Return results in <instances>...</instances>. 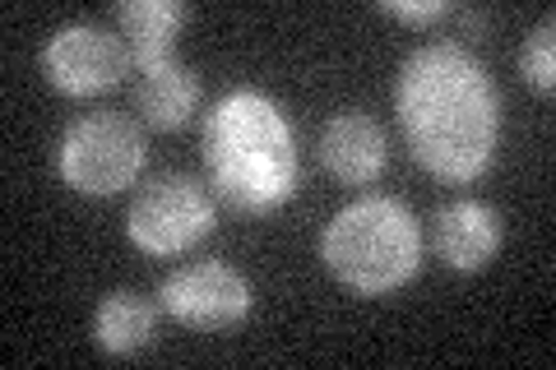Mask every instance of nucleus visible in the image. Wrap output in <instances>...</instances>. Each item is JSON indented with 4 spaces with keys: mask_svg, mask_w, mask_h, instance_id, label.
Returning <instances> with one entry per match:
<instances>
[{
    "mask_svg": "<svg viewBox=\"0 0 556 370\" xmlns=\"http://www.w3.org/2000/svg\"><path fill=\"white\" fill-rule=\"evenodd\" d=\"M380 14L404 20V24H437L450 14V5L445 0H417V5H408V0H380Z\"/></svg>",
    "mask_w": 556,
    "mask_h": 370,
    "instance_id": "14",
    "label": "nucleus"
},
{
    "mask_svg": "<svg viewBox=\"0 0 556 370\" xmlns=\"http://www.w3.org/2000/svg\"><path fill=\"white\" fill-rule=\"evenodd\" d=\"M214 232V200L195 176L163 171L135 190V200L126 208V237L135 251L144 255H181L190 245H200Z\"/></svg>",
    "mask_w": 556,
    "mask_h": 370,
    "instance_id": "5",
    "label": "nucleus"
},
{
    "mask_svg": "<svg viewBox=\"0 0 556 370\" xmlns=\"http://www.w3.org/2000/svg\"><path fill=\"white\" fill-rule=\"evenodd\" d=\"M144 130L121 112H89L70 120L56 144V176L75 195H121L144 171Z\"/></svg>",
    "mask_w": 556,
    "mask_h": 370,
    "instance_id": "4",
    "label": "nucleus"
},
{
    "mask_svg": "<svg viewBox=\"0 0 556 370\" xmlns=\"http://www.w3.org/2000/svg\"><path fill=\"white\" fill-rule=\"evenodd\" d=\"M394 116L413 163L445 186L492 167L501 139V98L492 75L459 42H427L394 79Z\"/></svg>",
    "mask_w": 556,
    "mask_h": 370,
    "instance_id": "1",
    "label": "nucleus"
},
{
    "mask_svg": "<svg viewBox=\"0 0 556 370\" xmlns=\"http://www.w3.org/2000/svg\"><path fill=\"white\" fill-rule=\"evenodd\" d=\"M386 130L367 112H339L320 135V163L343 186H371L386 171Z\"/></svg>",
    "mask_w": 556,
    "mask_h": 370,
    "instance_id": "9",
    "label": "nucleus"
},
{
    "mask_svg": "<svg viewBox=\"0 0 556 370\" xmlns=\"http://www.w3.org/2000/svg\"><path fill=\"white\" fill-rule=\"evenodd\" d=\"M320 259L348 292L386 296L404 288L422 264V227L413 208L390 195L343 204L320 232Z\"/></svg>",
    "mask_w": 556,
    "mask_h": 370,
    "instance_id": "3",
    "label": "nucleus"
},
{
    "mask_svg": "<svg viewBox=\"0 0 556 370\" xmlns=\"http://www.w3.org/2000/svg\"><path fill=\"white\" fill-rule=\"evenodd\" d=\"M519 69H525V84L538 88V93H552V88H556V20H552V14L525 38Z\"/></svg>",
    "mask_w": 556,
    "mask_h": 370,
    "instance_id": "13",
    "label": "nucleus"
},
{
    "mask_svg": "<svg viewBox=\"0 0 556 370\" xmlns=\"http://www.w3.org/2000/svg\"><path fill=\"white\" fill-rule=\"evenodd\" d=\"M501 237L506 232H501L496 208L482 200H455V204L437 208V218H431V251L455 273L486 269L501 251Z\"/></svg>",
    "mask_w": 556,
    "mask_h": 370,
    "instance_id": "8",
    "label": "nucleus"
},
{
    "mask_svg": "<svg viewBox=\"0 0 556 370\" xmlns=\"http://www.w3.org/2000/svg\"><path fill=\"white\" fill-rule=\"evenodd\" d=\"M135 107L153 130H181L200 107V79L195 69L177 56L139 65L135 69Z\"/></svg>",
    "mask_w": 556,
    "mask_h": 370,
    "instance_id": "10",
    "label": "nucleus"
},
{
    "mask_svg": "<svg viewBox=\"0 0 556 370\" xmlns=\"http://www.w3.org/2000/svg\"><path fill=\"white\" fill-rule=\"evenodd\" d=\"M153 306L139 292H108L93 310V339L112 357H130V352L149 347L153 339Z\"/></svg>",
    "mask_w": 556,
    "mask_h": 370,
    "instance_id": "12",
    "label": "nucleus"
},
{
    "mask_svg": "<svg viewBox=\"0 0 556 370\" xmlns=\"http://www.w3.org/2000/svg\"><path fill=\"white\" fill-rule=\"evenodd\" d=\"M159 306L186 329L218 333L251 315V283L232 264H218V259L186 264V269H177L159 288Z\"/></svg>",
    "mask_w": 556,
    "mask_h": 370,
    "instance_id": "7",
    "label": "nucleus"
},
{
    "mask_svg": "<svg viewBox=\"0 0 556 370\" xmlns=\"http://www.w3.org/2000/svg\"><path fill=\"white\" fill-rule=\"evenodd\" d=\"M112 20H116V38L126 42L130 69H139L172 56L177 33L186 24V5L181 0H121Z\"/></svg>",
    "mask_w": 556,
    "mask_h": 370,
    "instance_id": "11",
    "label": "nucleus"
},
{
    "mask_svg": "<svg viewBox=\"0 0 556 370\" xmlns=\"http://www.w3.org/2000/svg\"><path fill=\"white\" fill-rule=\"evenodd\" d=\"M130 56L116 33L98 24H65L42 47V75L65 98H93L126 79Z\"/></svg>",
    "mask_w": 556,
    "mask_h": 370,
    "instance_id": "6",
    "label": "nucleus"
},
{
    "mask_svg": "<svg viewBox=\"0 0 556 370\" xmlns=\"http://www.w3.org/2000/svg\"><path fill=\"white\" fill-rule=\"evenodd\" d=\"M204 171L232 214H274L298 190V135L288 112L260 88H232L204 116Z\"/></svg>",
    "mask_w": 556,
    "mask_h": 370,
    "instance_id": "2",
    "label": "nucleus"
}]
</instances>
